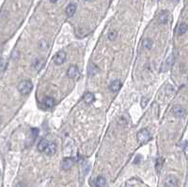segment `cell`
Returning <instances> with one entry per match:
<instances>
[{
    "instance_id": "6da1fadb",
    "label": "cell",
    "mask_w": 188,
    "mask_h": 187,
    "mask_svg": "<svg viewBox=\"0 0 188 187\" xmlns=\"http://www.w3.org/2000/svg\"><path fill=\"white\" fill-rule=\"evenodd\" d=\"M17 89H18V91L21 93L22 95H27V94H28L29 92H31V90H32L33 84L28 79L24 80V81L19 83Z\"/></svg>"
},
{
    "instance_id": "7a4b0ae2",
    "label": "cell",
    "mask_w": 188,
    "mask_h": 187,
    "mask_svg": "<svg viewBox=\"0 0 188 187\" xmlns=\"http://www.w3.org/2000/svg\"><path fill=\"white\" fill-rule=\"evenodd\" d=\"M151 139V133L148 129H142L137 133V140L141 144L147 143Z\"/></svg>"
},
{
    "instance_id": "3957f363",
    "label": "cell",
    "mask_w": 188,
    "mask_h": 187,
    "mask_svg": "<svg viewBox=\"0 0 188 187\" xmlns=\"http://www.w3.org/2000/svg\"><path fill=\"white\" fill-rule=\"evenodd\" d=\"M67 58V55L64 51H59L58 52L54 57V62L56 65H62L65 62Z\"/></svg>"
},
{
    "instance_id": "277c9868",
    "label": "cell",
    "mask_w": 188,
    "mask_h": 187,
    "mask_svg": "<svg viewBox=\"0 0 188 187\" xmlns=\"http://www.w3.org/2000/svg\"><path fill=\"white\" fill-rule=\"evenodd\" d=\"M68 76L70 79H77L79 77L80 73H79V70H78L76 65H70L68 69Z\"/></svg>"
},
{
    "instance_id": "5b68a950",
    "label": "cell",
    "mask_w": 188,
    "mask_h": 187,
    "mask_svg": "<svg viewBox=\"0 0 188 187\" xmlns=\"http://www.w3.org/2000/svg\"><path fill=\"white\" fill-rule=\"evenodd\" d=\"M164 184L166 187H176L178 184V180L174 176H167L164 178Z\"/></svg>"
},
{
    "instance_id": "8992f818",
    "label": "cell",
    "mask_w": 188,
    "mask_h": 187,
    "mask_svg": "<svg viewBox=\"0 0 188 187\" xmlns=\"http://www.w3.org/2000/svg\"><path fill=\"white\" fill-rule=\"evenodd\" d=\"M173 55H170V56L166 59V61L164 62V64L162 65V68H161V72L164 73V72H167L170 69V67L173 64Z\"/></svg>"
},
{
    "instance_id": "52a82bcc",
    "label": "cell",
    "mask_w": 188,
    "mask_h": 187,
    "mask_svg": "<svg viewBox=\"0 0 188 187\" xmlns=\"http://www.w3.org/2000/svg\"><path fill=\"white\" fill-rule=\"evenodd\" d=\"M173 114L176 118H183L186 114V110L181 105H175L173 107Z\"/></svg>"
},
{
    "instance_id": "ba28073f",
    "label": "cell",
    "mask_w": 188,
    "mask_h": 187,
    "mask_svg": "<svg viewBox=\"0 0 188 187\" xmlns=\"http://www.w3.org/2000/svg\"><path fill=\"white\" fill-rule=\"evenodd\" d=\"M74 158H65L63 159V161L61 162V167L63 168L64 170H68L70 168H72V167L74 166Z\"/></svg>"
},
{
    "instance_id": "9c48e42d",
    "label": "cell",
    "mask_w": 188,
    "mask_h": 187,
    "mask_svg": "<svg viewBox=\"0 0 188 187\" xmlns=\"http://www.w3.org/2000/svg\"><path fill=\"white\" fill-rule=\"evenodd\" d=\"M121 88V82L119 79H116V80L112 81L110 83V85H109V89H110L112 92L119 91Z\"/></svg>"
},
{
    "instance_id": "30bf717a",
    "label": "cell",
    "mask_w": 188,
    "mask_h": 187,
    "mask_svg": "<svg viewBox=\"0 0 188 187\" xmlns=\"http://www.w3.org/2000/svg\"><path fill=\"white\" fill-rule=\"evenodd\" d=\"M168 20V12L167 11H163L158 14L157 22L159 24H166Z\"/></svg>"
},
{
    "instance_id": "8fae6325",
    "label": "cell",
    "mask_w": 188,
    "mask_h": 187,
    "mask_svg": "<svg viewBox=\"0 0 188 187\" xmlns=\"http://www.w3.org/2000/svg\"><path fill=\"white\" fill-rule=\"evenodd\" d=\"M75 11H76V5L75 4H70V5H68V7L66 8V10H65L67 17H72V16H74Z\"/></svg>"
},
{
    "instance_id": "7c38bea8",
    "label": "cell",
    "mask_w": 188,
    "mask_h": 187,
    "mask_svg": "<svg viewBox=\"0 0 188 187\" xmlns=\"http://www.w3.org/2000/svg\"><path fill=\"white\" fill-rule=\"evenodd\" d=\"M83 100H84V102L86 104H92L94 102V100H95V97H94V95L92 94L91 92H87V93H85V95L83 97Z\"/></svg>"
},
{
    "instance_id": "4fadbf2b",
    "label": "cell",
    "mask_w": 188,
    "mask_h": 187,
    "mask_svg": "<svg viewBox=\"0 0 188 187\" xmlns=\"http://www.w3.org/2000/svg\"><path fill=\"white\" fill-rule=\"evenodd\" d=\"M56 151H57V146H56V144L52 143V144H49L48 146H47V148L45 149L44 152L47 155H53V154L56 153Z\"/></svg>"
},
{
    "instance_id": "5bb4252c",
    "label": "cell",
    "mask_w": 188,
    "mask_h": 187,
    "mask_svg": "<svg viewBox=\"0 0 188 187\" xmlns=\"http://www.w3.org/2000/svg\"><path fill=\"white\" fill-rule=\"evenodd\" d=\"M188 30V25L185 24V23H182V24H180L179 26H178V29H177V33L178 35H183L185 32H187Z\"/></svg>"
},
{
    "instance_id": "9a60e30c",
    "label": "cell",
    "mask_w": 188,
    "mask_h": 187,
    "mask_svg": "<svg viewBox=\"0 0 188 187\" xmlns=\"http://www.w3.org/2000/svg\"><path fill=\"white\" fill-rule=\"evenodd\" d=\"M95 185L96 187H105L106 181L103 176H99L95 180Z\"/></svg>"
},
{
    "instance_id": "2e32d148",
    "label": "cell",
    "mask_w": 188,
    "mask_h": 187,
    "mask_svg": "<svg viewBox=\"0 0 188 187\" xmlns=\"http://www.w3.org/2000/svg\"><path fill=\"white\" fill-rule=\"evenodd\" d=\"M48 145H49V143L46 139H42L40 143L38 144V150L40 151H44Z\"/></svg>"
},
{
    "instance_id": "e0dca14e",
    "label": "cell",
    "mask_w": 188,
    "mask_h": 187,
    "mask_svg": "<svg viewBox=\"0 0 188 187\" xmlns=\"http://www.w3.org/2000/svg\"><path fill=\"white\" fill-rule=\"evenodd\" d=\"M152 45H153L152 40L150 38H147L143 41V47L147 50H151L152 48Z\"/></svg>"
},
{
    "instance_id": "ac0fdd59",
    "label": "cell",
    "mask_w": 188,
    "mask_h": 187,
    "mask_svg": "<svg viewBox=\"0 0 188 187\" xmlns=\"http://www.w3.org/2000/svg\"><path fill=\"white\" fill-rule=\"evenodd\" d=\"M89 76H92V75H94V74H96L97 73H98V71H99V69H98V67L95 65V64H93V63H91L89 66Z\"/></svg>"
},
{
    "instance_id": "d6986e66",
    "label": "cell",
    "mask_w": 188,
    "mask_h": 187,
    "mask_svg": "<svg viewBox=\"0 0 188 187\" xmlns=\"http://www.w3.org/2000/svg\"><path fill=\"white\" fill-rule=\"evenodd\" d=\"M39 48H40L41 50L44 51V50H47L49 47V43L47 42L46 40H41L40 42H39Z\"/></svg>"
},
{
    "instance_id": "ffe728a7",
    "label": "cell",
    "mask_w": 188,
    "mask_h": 187,
    "mask_svg": "<svg viewBox=\"0 0 188 187\" xmlns=\"http://www.w3.org/2000/svg\"><path fill=\"white\" fill-rule=\"evenodd\" d=\"M44 104L47 107H52L55 104V99L52 97H47L44 101Z\"/></svg>"
},
{
    "instance_id": "44dd1931",
    "label": "cell",
    "mask_w": 188,
    "mask_h": 187,
    "mask_svg": "<svg viewBox=\"0 0 188 187\" xmlns=\"http://www.w3.org/2000/svg\"><path fill=\"white\" fill-rule=\"evenodd\" d=\"M117 37H118V32H117L116 30H111L110 32L108 33V39H109V41H111V42L115 41L116 39H117Z\"/></svg>"
},
{
    "instance_id": "7402d4cb",
    "label": "cell",
    "mask_w": 188,
    "mask_h": 187,
    "mask_svg": "<svg viewBox=\"0 0 188 187\" xmlns=\"http://www.w3.org/2000/svg\"><path fill=\"white\" fill-rule=\"evenodd\" d=\"M162 165H163V159L162 158L157 159V161H156V169H157V171H160Z\"/></svg>"
},
{
    "instance_id": "603a6c76",
    "label": "cell",
    "mask_w": 188,
    "mask_h": 187,
    "mask_svg": "<svg viewBox=\"0 0 188 187\" xmlns=\"http://www.w3.org/2000/svg\"><path fill=\"white\" fill-rule=\"evenodd\" d=\"M42 61H40L39 59H37V63H36V65H35V69L37 70V71H40V69L42 68Z\"/></svg>"
},
{
    "instance_id": "cb8c5ba5",
    "label": "cell",
    "mask_w": 188,
    "mask_h": 187,
    "mask_svg": "<svg viewBox=\"0 0 188 187\" xmlns=\"http://www.w3.org/2000/svg\"><path fill=\"white\" fill-rule=\"evenodd\" d=\"M31 132H32V136L33 138L35 139L37 136H38V133H39V129H36V128H33L32 130H31Z\"/></svg>"
},
{
    "instance_id": "d4e9b609",
    "label": "cell",
    "mask_w": 188,
    "mask_h": 187,
    "mask_svg": "<svg viewBox=\"0 0 188 187\" xmlns=\"http://www.w3.org/2000/svg\"><path fill=\"white\" fill-rule=\"evenodd\" d=\"M148 99L147 98H143L142 100H141V106L142 107H145L146 105H147V104H148Z\"/></svg>"
},
{
    "instance_id": "484cf974",
    "label": "cell",
    "mask_w": 188,
    "mask_h": 187,
    "mask_svg": "<svg viewBox=\"0 0 188 187\" xmlns=\"http://www.w3.org/2000/svg\"><path fill=\"white\" fill-rule=\"evenodd\" d=\"M5 67H7V64H5L4 59L2 58V60H1V72L2 73H4V71H5Z\"/></svg>"
},
{
    "instance_id": "4316f807",
    "label": "cell",
    "mask_w": 188,
    "mask_h": 187,
    "mask_svg": "<svg viewBox=\"0 0 188 187\" xmlns=\"http://www.w3.org/2000/svg\"><path fill=\"white\" fill-rule=\"evenodd\" d=\"M15 187H26V185L24 184V183H22V182H20V183H18Z\"/></svg>"
},
{
    "instance_id": "83f0119b",
    "label": "cell",
    "mask_w": 188,
    "mask_h": 187,
    "mask_svg": "<svg viewBox=\"0 0 188 187\" xmlns=\"http://www.w3.org/2000/svg\"><path fill=\"white\" fill-rule=\"evenodd\" d=\"M50 1H51L52 3H56V2L58 1V0H50Z\"/></svg>"
},
{
    "instance_id": "f1b7e54d",
    "label": "cell",
    "mask_w": 188,
    "mask_h": 187,
    "mask_svg": "<svg viewBox=\"0 0 188 187\" xmlns=\"http://www.w3.org/2000/svg\"><path fill=\"white\" fill-rule=\"evenodd\" d=\"M84 1H89V0H84Z\"/></svg>"
}]
</instances>
